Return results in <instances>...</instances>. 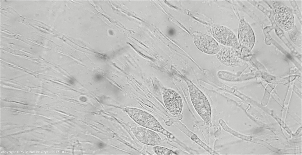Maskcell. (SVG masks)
<instances>
[{"mask_svg":"<svg viewBox=\"0 0 302 155\" xmlns=\"http://www.w3.org/2000/svg\"><path fill=\"white\" fill-rule=\"evenodd\" d=\"M191 138L193 141H195L198 144H199L200 145L202 146L204 149H205L206 150L208 151L210 153L212 154H216V153L209 148L208 146L205 144L203 143L194 134H193L191 137Z\"/></svg>","mask_w":302,"mask_h":155,"instance_id":"11","label":"cell"},{"mask_svg":"<svg viewBox=\"0 0 302 155\" xmlns=\"http://www.w3.org/2000/svg\"><path fill=\"white\" fill-rule=\"evenodd\" d=\"M174 30L173 28H171V27H170L168 29L167 34L168 36H173L174 34Z\"/></svg>","mask_w":302,"mask_h":155,"instance_id":"12","label":"cell"},{"mask_svg":"<svg viewBox=\"0 0 302 155\" xmlns=\"http://www.w3.org/2000/svg\"><path fill=\"white\" fill-rule=\"evenodd\" d=\"M187 83L191 99L195 109L206 122H209L211 110L207 98L191 81L187 80Z\"/></svg>","mask_w":302,"mask_h":155,"instance_id":"2","label":"cell"},{"mask_svg":"<svg viewBox=\"0 0 302 155\" xmlns=\"http://www.w3.org/2000/svg\"><path fill=\"white\" fill-rule=\"evenodd\" d=\"M282 7L277 9L275 14L276 19L282 28L288 30L292 28L293 25V16L288 9Z\"/></svg>","mask_w":302,"mask_h":155,"instance_id":"7","label":"cell"},{"mask_svg":"<svg viewBox=\"0 0 302 155\" xmlns=\"http://www.w3.org/2000/svg\"><path fill=\"white\" fill-rule=\"evenodd\" d=\"M212 33L216 40L223 45L234 47L237 43L235 34L231 30L226 27L215 26L212 28Z\"/></svg>","mask_w":302,"mask_h":155,"instance_id":"6","label":"cell"},{"mask_svg":"<svg viewBox=\"0 0 302 155\" xmlns=\"http://www.w3.org/2000/svg\"><path fill=\"white\" fill-rule=\"evenodd\" d=\"M216 56L219 61L226 66H232L236 63V56L233 50L231 48H221L217 54Z\"/></svg>","mask_w":302,"mask_h":155,"instance_id":"8","label":"cell"},{"mask_svg":"<svg viewBox=\"0 0 302 155\" xmlns=\"http://www.w3.org/2000/svg\"><path fill=\"white\" fill-rule=\"evenodd\" d=\"M126 111L132 119L143 127L161 133L170 138L173 137L163 128L154 117L146 112L132 107L127 108Z\"/></svg>","mask_w":302,"mask_h":155,"instance_id":"1","label":"cell"},{"mask_svg":"<svg viewBox=\"0 0 302 155\" xmlns=\"http://www.w3.org/2000/svg\"><path fill=\"white\" fill-rule=\"evenodd\" d=\"M155 153L158 155H174L176 154L172 151L165 147L155 146L153 148Z\"/></svg>","mask_w":302,"mask_h":155,"instance_id":"10","label":"cell"},{"mask_svg":"<svg viewBox=\"0 0 302 155\" xmlns=\"http://www.w3.org/2000/svg\"><path fill=\"white\" fill-rule=\"evenodd\" d=\"M131 130L135 137L142 143L150 146L162 145L161 138L155 132L137 126L132 127Z\"/></svg>","mask_w":302,"mask_h":155,"instance_id":"5","label":"cell"},{"mask_svg":"<svg viewBox=\"0 0 302 155\" xmlns=\"http://www.w3.org/2000/svg\"><path fill=\"white\" fill-rule=\"evenodd\" d=\"M193 36L196 45L202 52L213 55L217 54L220 50L218 43L212 37L200 33H195Z\"/></svg>","mask_w":302,"mask_h":155,"instance_id":"4","label":"cell"},{"mask_svg":"<svg viewBox=\"0 0 302 155\" xmlns=\"http://www.w3.org/2000/svg\"><path fill=\"white\" fill-rule=\"evenodd\" d=\"M162 95L165 105L170 113L175 116L179 115L183 105L180 96L174 90L168 88L163 90Z\"/></svg>","mask_w":302,"mask_h":155,"instance_id":"3","label":"cell"},{"mask_svg":"<svg viewBox=\"0 0 302 155\" xmlns=\"http://www.w3.org/2000/svg\"><path fill=\"white\" fill-rule=\"evenodd\" d=\"M246 26V28H244L241 30L242 31L240 30V40H251L253 41L254 40V37L253 32L247 24Z\"/></svg>","mask_w":302,"mask_h":155,"instance_id":"9","label":"cell"}]
</instances>
